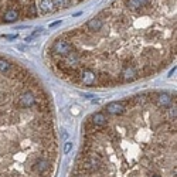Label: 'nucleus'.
<instances>
[{"label": "nucleus", "mask_w": 177, "mask_h": 177, "mask_svg": "<svg viewBox=\"0 0 177 177\" xmlns=\"http://www.w3.org/2000/svg\"><path fill=\"white\" fill-rule=\"evenodd\" d=\"M125 103L102 126L87 120L70 177H176V102L163 108L144 92Z\"/></svg>", "instance_id": "1"}, {"label": "nucleus", "mask_w": 177, "mask_h": 177, "mask_svg": "<svg viewBox=\"0 0 177 177\" xmlns=\"http://www.w3.org/2000/svg\"><path fill=\"white\" fill-rule=\"evenodd\" d=\"M37 9L40 14H51L57 12L53 0H37Z\"/></svg>", "instance_id": "2"}, {"label": "nucleus", "mask_w": 177, "mask_h": 177, "mask_svg": "<svg viewBox=\"0 0 177 177\" xmlns=\"http://www.w3.org/2000/svg\"><path fill=\"white\" fill-rule=\"evenodd\" d=\"M20 20V14L17 10H6L0 17V23H14V21Z\"/></svg>", "instance_id": "3"}, {"label": "nucleus", "mask_w": 177, "mask_h": 177, "mask_svg": "<svg viewBox=\"0 0 177 177\" xmlns=\"http://www.w3.org/2000/svg\"><path fill=\"white\" fill-rule=\"evenodd\" d=\"M71 149H72V143H70V142H67V143H65V146H64V153H65V154H68Z\"/></svg>", "instance_id": "4"}, {"label": "nucleus", "mask_w": 177, "mask_h": 177, "mask_svg": "<svg viewBox=\"0 0 177 177\" xmlns=\"http://www.w3.org/2000/svg\"><path fill=\"white\" fill-rule=\"evenodd\" d=\"M4 38H6V40H16L17 36H4Z\"/></svg>", "instance_id": "5"}, {"label": "nucleus", "mask_w": 177, "mask_h": 177, "mask_svg": "<svg viewBox=\"0 0 177 177\" xmlns=\"http://www.w3.org/2000/svg\"><path fill=\"white\" fill-rule=\"evenodd\" d=\"M61 24V21H55V23H53V24H50V27H55V26Z\"/></svg>", "instance_id": "6"}, {"label": "nucleus", "mask_w": 177, "mask_h": 177, "mask_svg": "<svg viewBox=\"0 0 177 177\" xmlns=\"http://www.w3.org/2000/svg\"><path fill=\"white\" fill-rule=\"evenodd\" d=\"M75 2H81V0H75Z\"/></svg>", "instance_id": "7"}]
</instances>
